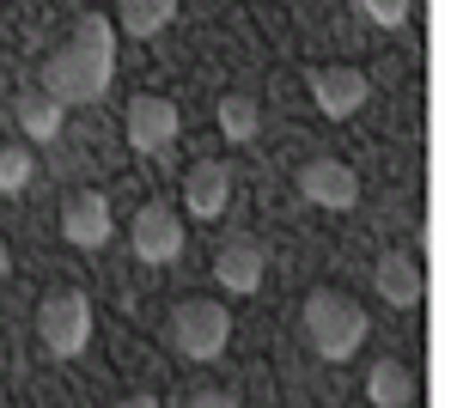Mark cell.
Returning a JSON list of instances; mask_svg holds the SVG:
<instances>
[{"instance_id": "1", "label": "cell", "mask_w": 457, "mask_h": 408, "mask_svg": "<svg viewBox=\"0 0 457 408\" xmlns=\"http://www.w3.org/2000/svg\"><path fill=\"white\" fill-rule=\"evenodd\" d=\"M110 79H116V25H110L104 12H79V25L62 49H49V62H43V92L73 110V104H98L110 92Z\"/></svg>"}, {"instance_id": "2", "label": "cell", "mask_w": 457, "mask_h": 408, "mask_svg": "<svg viewBox=\"0 0 457 408\" xmlns=\"http://www.w3.org/2000/svg\"><path fill=\"white\" fill-rule=\"evenodd\" d=\"M305 341H312L323 360H353L360 341H366V311H360V299H348L342 287L305 293Z\"/></svg>"}, {"instance_id": "3", "label": "cell", "mask_w": 457, "mask_h": 408, "mask_svg": "<svg viewBox=\"0 0 457 408\" xmlns=\"http://www.w3.org/2000/svg\"><path fill=\"white\" fill-rule=\"evenodd\" d=\"M165 341H171L183 360H220L226 354V341H232V311L220 305V299H177L171 323H165Z\"/></svg>"}, {"instance_id": "4", "label": "cell", "mask_w": 457, "mask_h": 408, "mask_svg": "<svg viewBox=\"0 0 457 408\" xmlns=\"http://www.w3.org/2000/svg\"><path fill=\"white\" fill-rule=\"evenodd\" d=\"M37 341L55 354V360H79L92 347V299L79 287H55L43 305H37Z\"/></svg>"}, {"instance_id": "5", "label": "cell", "mask_w": 457, "mask_h": 408, "mask_svg": "<svg viewBox=\"0 0 457 408\" xmlns=\"http://www.w3.org/2000/svg\"><path fill=\"white\" fill-rule=\"evenodd\" d=\"M183 220H177V207L165 202H146L135 220H129V250L141 256L146 269H165V262H177L183 256Z\"/></svg>"}, {"instance_id": "6", "label": "cell", "mask_w": 457, "mask_h": 408, "mask_svg": "<svg viewBox=\"0 0 457 408\" xmlns=\"http://www.w3.org/2000/svg\"><path fill=\"white\" fill-rule=\"evenodd\" d=\"M183 129V110L171 98H159V92H135L129 98V146L135 153H165Z\"/></svg>"}, {"instance_id": "7", "label": "cell", "mask_w": 457, "mask_h": 408, "mask_svg": "<svg viewBox=\"0 0 457 408\" xmlns=\"http://www.w3.org/2000/svg\"><path fill=\"white\" fill-rule=\"evenodd\" d=\"M110 232H116V220H110L104 189H73L62 202V238L73 250H98V244H110Z\"/></svg>"}, {"instance_id": "8", "label": "cell", "mask_w": 457, "mask_h": 408, "mask_svg": "<svg viewBox=\"0 0 457 408\" xmlns=\"http://www.w3.org/2000/svg\"><path fill=\"white\" fill-rule=\"evenodd\" d=\"M299 196L342 213V207L360 202V177H353L342 159H305V165H299Z\"/></svg>"}, {"instance_id": "9", "label": "cell", "mask_w": 457, "mask_h": 408, "mask_svg": "<svg viewBox=\"0 0 457 408\" xmlns=\"http://www.w3.org/2000/svg\"><path fill=\"white\" fill-rule=\"evenodd\" d=\"M226 202H232V171L220 165V159H202L183 177V213L189 220H220Z\"/></svg>"}, {"instance_id": "10", "label": "cell", "mask_w": 457, "mask_h": 408, "mask_svg": "<svg viewBox=\"0 0 457 408\" xmlns=\"http://www.w3.org/2000/svg\"><path fill=\"white\" fill-rule=\"evenodd\" d=\"M312 98L323 116H353L360 104L372 98V79L360 68H317L312 73Z\"/></svg>"}, {"instance_id": "11", "label": "cell", "mask_w": 457, "mask_h": 408, "mask_svg": "<svg viewBox=\"0 0 457 408\" xmlns=\"http://www.w3.org/2000/svg\"><path fill=\"white\" fill-rule=\"evenodd\" d=\"M372 287H378V299H385V305H396V311L421 305V293H427L421 262H415V256H403V250H385V256H378V269H372Z\"/></svg>"}, {"instance_id": "12", "label": "cell", "mask_w": 457, "mask_h": 408, "mask_svg": "<svg viewBox=\"0 0 457 408\" xmlns=\"http://www.w3.org/2000/svg\"><path fill=\"white\" fill-rule=\"evenodd\" d=\"M213 280L226 287V293H256L262 287V244L256 238H226L220 244V256H213Z\"/></svg>"}, {"instance_id": "13", "label": "cell", "mask_w": 457, "mask_h": 408, "mask_svg": "<svg viewBox=\"0 0 457 408\" xmlns=\"http://www.w3.org/2000/svg\"><path fill=\"white\" fill-rule=\"evenodd\" d=\"M12 116H19L25 140H31V146H43V140H55V135H62V116H68V110L49 98L43 86H25V92H19V104H12Z\"/></svg>"}, {"instance_id": "14", "label": "cell", "mask_w": 457, "mask_h": 408, "mask_svg": "<svg viewBox=\"0 0 457 408\" xmlns=\"http://www.w3.org/2000/svg\"><path fill=\"white\" fill-rule=\"evenodd\" d=\"M366 403L372 408H409L415 403V372L403 360H372L366 366Z\"/></svg>"}, {"instance_id": "15", "label": "cell", "mask_w": 457, "mask_h": 408, "mask_svg": "<svg viewBox=\"0 0 457 408\" xmlns=\"http://www.w3.org/2000/svg\"><path fill=\"white\" fill-rule=\"evenodd\" d=\"M171 19H177V0H122L110 25L129 31V37H159Z\"/></svg>"}, {"instance_id": "16", "label": "cell", "mask_w": 457, "mask_h": 408, "mask_svg": "<svg viewBox=\"0 0 457 408\" xmlns=\"http://www.w3.org/2000/svg\"><path fill=\"white\" fill-rule=\"evenodd\" d=\"M213 122H220V135L226 140H256V122H262V110H256V98L250 92H226L220 98V110H213Z\"/></svg>"}, {"instance_id": "17", "label": "cell", "mask_w": 457, "mask_h": 408, "mask_svg": "<svg viewBox=\"0 0 457 408\" xmlns=\"http://www.w3.org/2000/svg\"><path fill=\"white\" fill-rule=\"evenodd\" d=\"M31 146H0V196H19L31 183Z\"/></svg>"}, {"instance_id": "18", "label": "cell", "mask_w": 457, "mask_h": 408, "mask_svg": "<svg viewBox=\"0 0 457 408\" xmlns=\"http://www.w3.org/2000/svg\"><path fill=\"white\" fill-rule=\"evenodd\" d=\"M360 19H372L378 31H396L409 25V0H360Z\"/></svg>"}, {"instance_id": "19", "label": "cell", "mask_w": 457, "mask_h": 408, "mask_svg": "<svg viewBox=\"0 0 457 408\" xmlns=\"http://www.w3.org/2000/svg\"><path fill=\"white\" fill-rule=\"evenodd\" d=\"M189 408H238V396H226V390H195Z\"/></svg>"}, {"instance_id": "20", "label": "cell", "mask_w": 457, "mask_h": 408, "mask_svg": "<svg viewBox=\"0 0 457 408\" xmlns=\"http://www.w3.org/2000/svg\"><path fill=\"white\" fill-rule=\"evenodd\" d=\"M116 408H159V396H146V390H141V396H122Z\"/></svg>"}, {"instance_id": "21", "label": "cell", "mask_w": 457, "mask_h": 408, "mask_svg": "<svg viewBox=\"0 0 457 408\" xmlns=\"http://www.w3.org/2000/svg\"><path fill=\"white\" fill-rule=\"evenodd\" d=\"M12 274V250H6V238H0V280Z\"/></svg>"}]
</instances>
